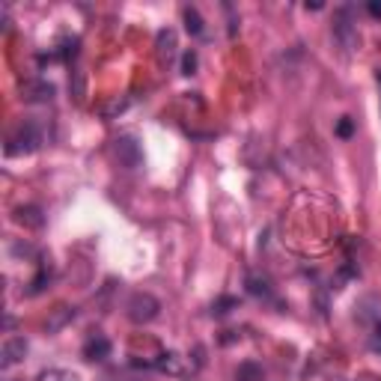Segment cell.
I'll return each mask as SVG.
<instances>
[{"instance_id":"1","label":"cell","mask_w":381,"mask_h":381,"mask_svg":"<svg viewBox=\"0 0 381 381\" xmlns=\"http://www.w3.org/2000/svg\"><path fill=\"white\" fill-rule=\"evenodd\" d=\"M42 128H39V123H33V119H27V123H21L18 128H15L9 137H6V146H4V152L9 158H15V155H30V152H36L39 146H42Z\"/></svg>"},{"instance_id":"2","label":"cell","mask_w":381,"mask_h":381,"mask_svg":"<svg viewBox=\"0 0 381 381\" xmlns=\"http://www.w3.org/2000/svg\"><path fill=\"white\" fill-rule=\"evenodd\" d=\"M331 33L333 39L340 42L343 51H355L360 45V33H358V24H355V12L352 6H340L333 12V24H331Z\"/></svg>"},{"instance_id":"3","label":"cell","mask_w":381,"mask_h":381,"mask_svg":"<svg viewBox=\"0 0 381 381\" xmlns=\"http://www.w3.org/2000/svg\"><path fill=\"white\" fill-rule=\"evenodd\" d=\"M161 313V301L149 292H134L128 301H126V316L131 319L134 325H149L155 322Z\"/></svg>"},{"instance_id":"4","label":"cell","mask_w":381,"mask_h":381,"mask_svg":"<svg viewBox=\"0 0 381 381\" xmlns=\"http://www.w3.org/2000/svg\"><path fill=\"white\" fill-rule=\"evenodd\" d=\"M114 155L119 161V167H126V170H137V167H143V149L137 143L134 134H119L114 140Z\"/></svg>"},{"instance_id":"5","label":"cell","mask_w":381,"mask_h":381,"mask_svg":"<svg viewBox=\"0 0 381 381\" xmlns=\"http://www.w3.org/2000/svg\"><path fill=\"white\" fill-rule=\"evenodd\" d=\"M152 367H155L158 372H167V375H188V363H185V358L182 355H176V352H161L155 360H152Z\"/></svg>"},{"instance_id":"6","label":"cell","mask_w":381,"mask_h":381,"mask_svg":"<svg viewBox=\"0 0 381 381\" xmlns=\"http://www.w3.org/2000/svg\"><path fill=\"white\" fill-rule=\"evenodd\" d=\"M24 355H27V340L24 337H9L4 343V348H0V363L9 370V367H15V363H21Z\"/></svg>"},{"instance_id":"7","label":"cell","mask_w":381,"mask_h":381,"mask_svg":"<svg viewBox=\"0 0 381 381\" xmlns=\"http://www.w3.org/2000/svg\"><path fill=\"white\" fill-rule=\"evenodd\" d=\"M12 221L18 226H24V230H42L45 226V215H42L39 206H18L12 211Z\"/></svg>"},{"instance_id":"8","label":"cell","mask_w":381,"mask_h":381,"mask_svg":"<svg viewBox=\"0 0 381 381\" xmlns=\"http://www.w3.org/2000/svg\"><path fill=\"white\" fill-rule=\"evenodd\" d=\"M104 358H111V340L108 337H101V333H96V337H89L84 343V360H104Z\"/></svg>"},{"instance_id":"9","label":"cell","mask_w":381,"mask_h":381,"mask_svg":"<svg viewBox=\"0 0 381 381\" xmlns=\"http://www.w3.org/2000/svg\"><path fill=\"white\" fill-rule=\"evenodd\" d=\"M155 48H158V60H161L164 66H167V63H173L176 48H179V45H176V30H170V27L161 30L158 39H155Z\"/></svg>"},{"instance_id":"10","label":"cell","mask_w":381,"mask_h":381,"mask_svg":"<svg viewBox=\"0 0 381 381\" xmlns=\"http://www.w3.org/2000/svg\"><path fill=\"white\" fill-rule=\"evenodd\" d=\"M21 99L27 101H51L54 99V84L48 81H30L21 87Z\"/></svg>"},{"instance_id":"11","label":"cell","mask_w":381,"mask_h":381,"mask_svg":"<svg viewBox=\"0 0 381 381\" xmlns=\"http://www.w3.org/2000/svg\"><path fill=\"white\" fill-rule=\"evenodd\" d=\"M74 319V307H69V304H60V307H54L48 313V322H45V331L48 333H57V331H63L69 322Z\"/></svg>"},{"instance_id":"12","label":"cell","mask_w":381,"mask_h":381,"mask_svg":"<svg viewBox=\"0 0 381 381\" xmlns=\"http://www.w3.org/2000/svg\"><path fill=\"white\" fill-rule=\"evenodd\" d=\"M236 381H265V370L256 360H245V363H238Z\"/></svg>"},{"instance_id":"13","label":"cell","mask_w":381,"mask_h":381,"mask_svg":"<svg viewBox=\"0 0 381 381\" xmlns=\"http://www.w3.org/2000/svg\"><path fill=\"white\" fill-rule=\"evenodd\" d=\"M182 18H185V30H188L191 36H203V30H206L203 15L197 12L194 6H185V9H182Z\"/></svg>"},{"instance_id":"14","label":"cell","mask_w":381,"mask_h":381,"mask_svg":"<svg viewBox=\"0 0 381 381\" xmlns=\"http://www.w3.org/2000/svg\"><path fill=\"white\" fill-rule=\"evenodd\" d=\"M33 381H81L78 372H72V370H57V367H48V370H42Z\"/></svg>"},{"instance_id":"15","label":"cell","mask_w":381,"mask_h":381,"mask_svg":"<svg viewBox=\"0 0 381 381\" xmlns=\"http://www.w3.org/2000/svg\"><path fill=\"white\" fill-rule=\"evenodd\" d=\"M248 292L256 295V298H271V283L265 277H256V274H250V277H248Z\"/></svg>"},{"instance_id":"16","label":"cell","mask_w":381,"mask_h":381,"mask_svg":"<svg viewBox=\"0 0 381 381\" xmlns=\"http://www.w3.org/2000/svg\"><path fill=\"white\" fill-rule=\"evenodd\" d=\"M48 283H51V271H48V268H42V271L36 274V277L30 280V286H27V292H24V295H30V298H33V295L45 292V286H48Z\"/></svg>"},{"instance_id":"17","label":"cell","mask_w":381,"mask_h":381,"mask_svg":"<svg viewBox=\"0 0 381 381\" xmlns=\"http://www.w3.org/2000/svg\"><path fill=\"white\" fill-rule=\"evenodd\" d=\"M233 310H238V298H233V295H221L215 304H211V316H226Z\"/></svg>"},{"instance_id":"18","label":"cell","mask_w":381,"mask_h":381,"mask_svg":"<svg viewBox=\"0 0 381 381\" xmlns=\"http://www.w3.org/2000/svg\"><path fill=\"white\" fill-rule=\"evenodd\" d=\"M197 72V51L182 54V74H194Z\"/></svg>"},{"instance_id":"19","label":"cell","mask_w":381,"mask_h":381,"mask_svg":"<svg viewBox=\"0 0 381 381\" xmlns=\"http://www.w3.org/2000/svg\"><path fill=\"white\" fill-rule=\"evenodd\" d=\"M337 134H340V137H352V134H355L352 116H343V119H340V123H337Z\"/></svg>"},{"instance_id":"20","label":"cell","mask_w":381,"mask_h":381,"mask_svg":"<svg viewBox=\"0 0 381 381\" xmlns=\"http://www.w3.org/2000/svg\"><path fill=\"white\" fill-rule=\"evenodd\" d=\"M367 9H370V15H372V18H381V4H378V0H372V4H370Z\"/></svg>"},{"instance_id":"21","label":"cell","mask_w":381,"mask_h":381,"mask_svg":"<svg viewBox=\"0 0 381 381\" xmlns=\"http://www.w3.org/2000/svg\"><path fill=\"white\" fill-rule=\"evenodd\" d=\"M375 340H381V319L375 322Z\"/></svg>"}]
</instances>
